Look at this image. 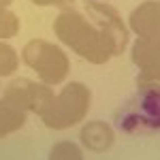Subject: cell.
<instances>
[{
    "label": "cell",
    "mask_w": 160,
    "mask_h": 160,
    "mask_svg": "<svg viewBox=\"0 0 160 160\" xmlns=\"http://www.w3.org/2000/svg\"><path fill=\"white\" fill-rule=\"evenodd\" d=\"M115 128L128 137L156 135L160 128V92L158 88H143L122 102L113 115Z\"/></svg>",
    "instance_id": "6da1fadb"
}]
</instances>
